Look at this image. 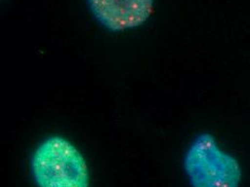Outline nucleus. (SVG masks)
Listing matches in <instances>:
<instances>
[{
  "label": "nucleus",
  "instance_id": "nucleus-1",
  "mask_svg": "<svg viewBox=\"0 0 250 187\" xmlns=\"http://www.w3.org/2000/svg\"><path fill=\"white\" fill-rule=\"evenodd\" d=\"M30 170L38 187H90L84 156L69 140L60 136L38 145L31 156Z\"/></svg>",
  "mask_w": 250,
  "mask_h": 187
},
{
  "label": "nucleus",
  "instance_id": "nucleus-2",
  "mask_svg": "<svg viewBox=\"0 0 250 187\" xmlns=\"http://www.w3.org/2000/svg\"><path fill=\"white\" fill-rule=\"evenodd\" d=\"M191 187H239L242 168L238 160L219 148L210 133L197 136L184 159Z\"/></svg>",
  "mask_w": 250,
  "mask_h": 187
},
{
  "label": "nucleus",
  "instance_id": "nucleus-3",
  "mask_svg": "<svg viewBox=\"0 0 250 187\" xmlns=\"http://www.w3.org/2000/svg\"><path fill=\"white\" fill-rule=\"evenodd\" d=\"M95 17L112 31L143 25L153 13V0H88Z\"/></svg>",
  "mask_w": 250,
  "mask_h": 187
}]
</instances>
